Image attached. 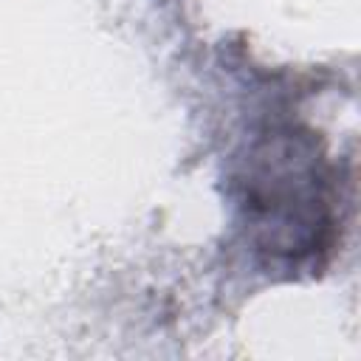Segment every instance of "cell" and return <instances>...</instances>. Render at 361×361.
<instances>
[{
	"label": "cell",
	"instance_id": "6da1fadb",
	"mask_svg": "<svg viewBox=\"0 0 361 361\" xmlns=\"http://www.w3.org/2000/svg\"><path fill=\"white\" fill-rule=\"evenodd\" d=\"M330 180L310 141L293 130L271 133L251 152L243 175L245 223L262 251L305 259L330 245Z\"/></svg>",
	"mask_w": 361,
	"mask_h": 361
}]
</instances>
